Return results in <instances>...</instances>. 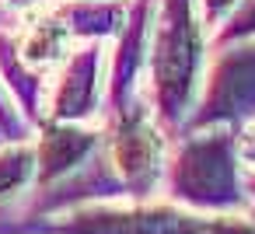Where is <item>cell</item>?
Masks as SVG:
<instances>
[{
  "mask_svg": "<svg viewBox=\"0 0 255 234\" xmlns=\"http://www.w3.org/2000/svg\"><path fill=\"white\" fill-rule=\"evenodd\" d=\"M74 46H77V39H74L70 25L56 14V7H46V11H39V14L21 21V32L14 35L7 53L21 70H28L39 81H46L67 60V53Z\"/></svg>",
  "mask_w": 255,
  "mask_h": 234,
  "instance_id": "52a82bcc",
  "label": "cell"
},
{
  "mask_svg": "<svg viewBox=\"0 0 255 234\" xmlns=\"http://www.w3.org/2000/svg\"><path fill=\"white\" fill-rule=\"evenodd\" d=\"M105 42H77L67 60L56 67V84L49 95V119L56 122H84L98 112L105 95Z\"/></svg>",
  "mask_w": 255,
  "mask_h": 234,
  "instance_id": "8992f818",
  "label": "cell"
},
{
  "mask_svg": "<svg viewBox=\"0 0 255 234\" xmlns=\"http://www.w3.org/2000/svg\"><path fill=\"white\" fill-rule=\"evenodd\" d=\"M252 116H255V39L217 49V56L203 74V88L189 116V129H203V126L238 129Z\"/></svg>",
  "mask_w": 255,
  "mask_h": 234,
  "instance_id": "5b68a950",
  "label": "cell"
},
{
  "mask_svg": "<svg viewBox=\"0 0 255 234\" xmlns=\"http://www.w3.org/2000/svg\"><path fill=\"white\" fill-rule=\"evenodd\" d=\"M255 39V0H238V7L224 18V25L210 35V46H231V42H248Z\"/></svg>",
  "mask_w": 255,
  "mask_h": 234,
  "instance_id": "8fae6325",
  "label": "cell"
},
{
  "mask_svg": "<svg viewBox=\"0 0 255 234\" xmlns=\"http://www.w3.org/2000/svg\"><path fill=\"white\" fill-rule=\"evenodd\" d=\"M102 133L84 126V122H56V119H46L42 129H39V143L32 147L35 154V175L42 185L70 175L95 147H98Z\"/></svg>",
  "mask_w": 255,
  "mask_h": 234,
  "instance_id": "ba28073f",
  "label": "cell"
},
{
  "mask_svg": "<svg viewBox=\"0 0 255 234\" xmlns=\"http://www.w3.org/2000/svg\"><path fill=\"white\" fill-rule=\"evenodd\" d=\"M245 192H248V206L255 210V171L245 168Z\"/></svg>",
  "mask_w": 255,
  "mask_h": 234,
  "instance_id": "2e32d148",
  "label": "cell"
},
{
  "mask_svg": "<svg viewBox=\"0 0 255 234\" xmlns=\"http://www.w3.org/2000/svg\"><path fill=\"white\" fill-rule=\"evenodd\" d=\"M192 4H196V14H199L203 28L213 35V32L224 25V18L238 7V0H192Z\"/></svg>",
  "mask_w": 255,
  "mask_h": 234,
  "instance_id": "7c38bea8",
  "label": "cell"
},
{
  "mask_svg": "<svg viewBox=\"0 0 255 234\" xmlns=\"http://www.w3.org/2000/svg\"><path fill=\"white\" fill-rule=\"evenodd\" d=\"M168 140L150 105L133 98L123 109H112V122L105 133V164L123 189L133 196H147L154 182L164 175Z\"/></svg>",
  "mask_w": 255,
  "mask_h": 234,
  "instance_id": "277c9868",
  "label": "cell"
},
{
  "mask_svg": "<svg viewBox=\"0 0 255 234\" xmlns=\"http://www.w3.org/2000/svg\"><path fill=\"white\" fill-rule=\"evenodd\" d=\"M234 147H238V157H241V164L255 171V116L234 129Z\"/></svg>",
  "mask_w": 255,
  "mask_h": 234,
  "instance_id": "5bb4252c",
  "label": "cell"
},
{
  "mask_svg": "<svg viewBox=\"0 0 255 234\" xmlns=\"http://www.w3.org/2000/svg\"><path fill=\"white\" fill-rule=\"evenodd\" d=\"M4 133H7V129H4V126H0V140H4Z\"/></svg>",
  "mask_w": 255,
  "mask_h": 234,
  "instance_id": "e0dca14e",
  "label": "cell"
},
{
  "mask_svg": "<svg viewBox=\"0 0 255 234\" xmlns=\"http://www.w3.org/2000/svg\"><path fill=\"white\" fill-rule=\"evenodd\" d=\"M53 4H56V0H0V21H18L21 25L25 18L46 11Z\"/></svg>",
  "mask_w": 255,
  "mask_h": 234,
  "instance_id": "4fadbf2b",
  "label": "cell"
},
{
  "mask_svg": "<svg viewBox=\"0 0 255 234\" xmlns=\"http://www.w3.org/2000/svg\"><path fill=\"white\" fill-rule=\"evenodd\" d=\"M231 126L189 129L168 164L171 199L199 213H245V171Z\"/></svg>",
  "mask_w": 255,
  "mask_h": 234,
  "instance_id": "7a4b0ae2",
  "label": "cell"
},
{
  "mask_svg": "<svg viewBox=\"0 0 255 234\" xmlns=\"http://www.w3.org/2000/svg\"><path fill=\"white\" fill-rule=\"evenodd\" d=\"M60 234H255V220L241 213H199L178 206H88L46 224Z\"/></svg>",
  "mask_w": 255,
  "mask_h": 234,
  "instance_id": "3957f363",
  "label": "cell"
},
{
  "mask_svg": "<svg viewBox=\"0 0 255 234\" xmlns=\"http://www.w3.org/2000/svg\"><path fill=\"white\" fill-rule=\"evenodd\" d=\"M32 175H35V154L28 143L14 140L7 147H0V196L21 192Z\"/></svg>",
  "mask_w": 255,
  "mask_h": 234,
  "instance_id": "30bf717a",
  "label": "cell"
},
{
  "mask_svg": "<svg viewBox=\"0 0 255 234\" xmlns=\"http://www.w3.org/2000/svg\"><path fill=\"white\" fill-rule=\"evenodd\" d=\"M210 32L203 28L192 0H154V21L147 42V84L150 112L161 129L189 122L203 74H206Z\"/></svg>",
  "mask_w": 255,
  "mask_h": 234,
  "instance_id": "6da1fadb",
  "label": "cell"
},
{
  "mask_svg": "<svg viewBox=\"0 0 255 234\" xmlns=\"http://www.w3.org/2000/svg\"><path fill=\"white\" fill-rule=\"evenodd\" d=\"M56 14L70 25L77 42H105L119 35L129 18V0H56Z\"/></svg>",
  "mask_w": 255,
  "mask_h": 234,
  "instance_id": "9c48e42d",
  "label": "cell"
},
{
  "mask_svg": "<svg viewBox=\"0 0 255 234\" xmlns=\"http://www.w3.org/2000/svg\"><path fill=\"white\" fill-rule=\"evenodd\" d=\"M0 126H4V129H11V126H14V112H11V95H7V88H4V77H0Z\"/></svg>",
  "mask_w": 255,
  "mask_h": 234,
  "instance_id": "9a60e30c",
  "label": "cell"
}]
</instances>
